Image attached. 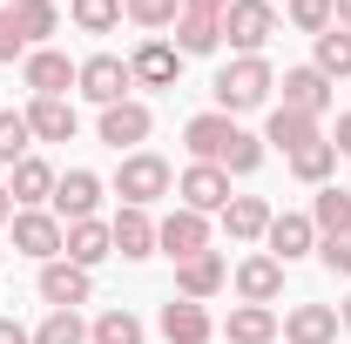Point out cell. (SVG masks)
I'll return each instance as SVG.
<instances>
[{
  "mask_svg": "<svg viewBox=\"0 0 351 344\" xmlns=\"http://www.w3.org/2000/svg\"><path fill=\"white\" fill-rule=\"evenodd\" d=\"M270 88H277L270 61H263V54H237L230 68H217L210 95H217V115H250V108L270 101Z\"/></svg>",
  "mask_w": 351,
  "mask_h": 344,
  "instance_id": "6da1fadb",
  "label": "cell"
},
{
  "mask_svg": "<svg viewBox=\"0 0 351 344\" xmlns=\"http://www.w3.org/2000/svg\"><path fill=\"white\" fill-rule=\"evenodd\" d=\"M115 196H122V210H149V203H162V196H169V162L149 156V149L122 156V169H115Z\"/></svg>",
  "mask_w": 351,
  "mask_h": 344,
  "instance_id": "7a4b0ae2",
  "label": "cell"
},
{
  "mask_svg": "<svg viewBox=\"0 0 351 344\" xmlns=\"http://www.w3.org/2000/svg\"><path fill=\"white\" fill-rule=\"evenodd\" d=\"M277 34V7L270 0H230L223 7V41L237 54H263V41Z\"/></svg>",
  "mask_w": 351,
  "mask_h": 344,
  "instance_id": "3957f363",
  "label": "cell"
},
{
  "mask_svg": "<svg viewBox=\"0 0 351 344\" xmlns=\"http://www.w3.org/2000/svg\"><path fill=\"white\" fill-rule=\"evenodd\" d=\"M75 88H82L88 101L115 108V101H129L135 75H129V61H122V54H88V61H82V75H75Z\"/></svg>",
  "mask_w": 351,
  "mask_h": 344,
  "instance_id": "277c9868",
  "label": "cell"
},
{
  "mask_svg": "<svg viewBox=\"0 0 351 344\" xmlns=\"http://www.w3.org/2000/svg\"><path fill=\"white\" fill-rule=\"evenodd\" d=\"M61 236H68V223H61V216H47V210H14V250H21V257L54 263V257H61Z\"/></svg>",
  "mask_w": 351,
  "mask_h": 344,
  "instance_id": "5b68a950",
  "label": "cell"
},
{
  "mask_svg": "<svg viewBox=\"0 0 351 344\" xmlns=\"http://www.w3.org/2000/svg\"><path fill=\"white\" fill-rule=\"evenodd\" d=\"M75 75H82V61H68L61 47H27V61H21V82L34 95H68Z\"/></svg>",
  "mask_w": 351,
  "mask_h": 344,
  "instance_id": "8992f818",
  "label": "cell"
},
{
  "mask_svg": "<svg viewBox=\"0 0 351 344\" xmlns=\"http://www.w3.org/2000/svg\"><path fill=\"white\" fill-rule=\"evenodd\" d=\"M176 196H182V210H196V216H223V203H230V175L217 169V162H189L182 169V182H176Z\"/></svg>",
  "mask_w": 351,
  "mask_h": 344,
  "instance_id": "52a82bcc",
  "label": "cell"
},
{
  "mask_svg": "<svg viewBox=\"0 0 351 344\" xmlns=\"http://www.w3.org/2000/svg\"><path fill=\"white\" fill-rule=\"evenodd\" d=\"M156 250H169L176 263L196 257V250H210V216H196V210H169L162 223H156Z\"/></svg>",
  "mask_w": 351,
  "mask_h": 344,
  "instance_id": "ba28073f",
  "label": "cell"
},
{
  "mask_svg": "<svg viewBox=\"0 0 351 344\" xmlns=\"http://www.w3.org/2000/svg\"><path fill=\"white\" fill-rule=\"evenodd\" d=\"M95 210H101V175L95 169H68L54 182V216L61 223H88Z\"/></svg>",
  "mask_w": 351,
  "mask_h": 344,
  "instance_id": "9c48e42d",
  "label": "cell"
},
{
  "mask_svg": "<svg viewBox=\"0 0 351 344\" xmlns=\"http://www.w3.org/2000/svg\"><path fill=\"white\" fill-rule=\"evenodd\" d=\"M162 338L169 344H210L217 338V317H210L196 297H169L162 304Z\"/></svg>",
  "mask_w": 351,
  "mask_h": 344,
  "instance_id": "30bf717a",
  "label": "cell"
},
{
  "mask_svg": "<svg viewBox=\"0 0 351 344\" xmlns=\"http://www.w3.org/2000/svg\"><path fill=\"white\" fill-rule=\"evenodd\" d=\"M263 243H270V257H277V263H298V257H311V250H317V223L284 210V216H270Z\"/></svg>",
  "mask_w": 351,
  "mask_h": 344,
  "instance_id": "8fae6325",
  "label": "cell"
},
{
  "mask_svg": "<svg viewBox=\"0 0 351 344\" xmlns=\"http://www.w3.org/2000/svg\"><path fill=\"white\" fill-rule=\"evenodd\" d=\"M223 284H230V270H223V257L217 250H196V257H182L176 263V297H217Z\"/></svg>",
  "mask_w": 351,
  "mask_h": 344,
  "instance_id": "7c38bea8",
  "label": "cell"
},
{
  "mask_svg": "<svg viewBox=\"0 0 351 344\" xmlns=\"http://www.w3.org/2000/svg\"><path fill=\"white\" fill-rule=\"evenodd\" d=\"M27 129L41 135V142H75L82 115H75L68 95H34V101H27Z\"/></svg>",
  "mask_w": 351,
  "mask_h": 344,
  "instance_id": "4fadbf2b",
  "label": "cell"
},
{
  "mask_svg": "<svg viewBox=\"0 0 351 344\" xmlns=\"http://www.w3.org/2000/svg\"><path fill=\"white\" fill-rule=\"evenodd\" d=\"M277 88H284L277 108H298V115H311V122L331 108V82H324L317 68H284V82H277Z\"/></svg>",
  "mask_w": 351,
  "mask_h": 344,
  "instance_id": "5bb4252c",
  "label": "cell"
},
{
  "mask_svg": "<svg viewBox=\"0 0 351 344\" xmlns=\"http://www.w3.org/2000/svg\"><path fill=\"white\" fill-rule=\"evenodd\" d=\"M149 129H156V115H149L142 101L101 108V142H108V149H129V156H135V142H149Z\"/></svg>",
  "mask_w": 351,
  "mask_h": 344,
  "instance_id": "9a60e30c",
  "label": "cell"
},
{
  "mask_svg": "<svg viewBox=\"0 0 351 344\" xmlns=\"http://www.w3.org/2000/svg\"><path fill=\"white\" fill-rule=\"evenodd\" d=\"M88 270L82 263H68V257H54V263H41V297L54 304V310H75V304H88Z\"/></svg>",
  "mask_w": 351,
  "mask_h": 344,
  "instance_id": "2e32d148",
  "label": "cell"
},
{
  "mask_svg": "<svg viewBox=\"0 0 351 344\" xmlns=\"http://www.w3.org/2000/svg\"><path fill=\"white\" fill-rule=\"evenodd\" d=\"M129 75L142 88H176V75H182V54H176V41H142L129 54Z\"/></svg>",
  "mask_w": 351,
  "mask_h": 344,
  "instance_id": "e0dca14e",
  "label": "cell"
},
{
  "mask_svg": "<svg viewBox=\"0 0 351 344\" xmlns=\"http://www.w3.org/2000/svg\"><path fill=\"white\" fill-rule=\"evenodd\" d=\"M54 182H61V175L47 169L41 156H21V162H14V182H7V196H14V210H41V203H54Z\"/></svg>",
  "mask_w": 351,
  "mask_h": 344,
  "instance_id": "ac0fdd59",
  "label": "cell"
},
{
  "mask_svg": "<svg viewBox=\"0 0 351 344\" xmlns=\"http://www.w3.org/2000/svg\"><path fill=\"white\" fill-rule=\"evenodd\" d=\"M61 257L95 270L101 257H115V236H108V223L101 216H88V223H68V236H61Z\"/></svg>",
  "mask_w": 351,
  "mask_h": 344,
  "instance_id": "d6986e66",
  "label": "cell"
},
{
  "mask_svg": "<svg viewBox=\"0 0 351 344\" xmlns=\"http://www.w3.org/2000/svg\"><path fill=\"white\" fill-rule=\"evenodd\" d=\"M284 344H331L338 338V310L331 304H298V310H284Z\"/></svg>",
  "mask_w": 351,
  "mask_h": 344,
  "instance_id": "ffe728a7",
  "label": "cell"
},
{
  "mask_svg": "<svg viewBox=\"0 0 351 344\" xmlns=\"http://www.w3.org/2000/svg\"><path fill=\"white\" fill-rule=\"evenodd\" d=\"M230 142H237V122H230V115H196V122L182 129V149H189L196 162H223Z\"/></svg>",
  "mask_w": 351,
  "mask_h": 344,
  "instance_id": "44dd1931",
  "label": "cell"
},
{
  "mask_svg": "<svg viewBox=\"0 0 351 344\" xmlns=\"http://www.w3.org/2000/svg\"><path fill=\"white\" fill-rule=\"evenodd\" d=\"M277 291H284V263L277 257H243L237 263V297L243 304H277Z\"/></svg>",
  "mask_w": 351,
  "mask_h": 344,
  "instance_id": "7402d4cb",
  "label": "cell"
},
{
  "mask_svg": "<svg viewBox=\"0 0 351 344\" xmlns=\"http://www.w3.org/2000/svg\"><path fill=\"white\" fill-rule=\"evenodd\" d=\"M108 236H115V257H129V263L156 257V223H149V210H122L108 223Z\"/></svg>",
  "mask_w": 351,
  "mask_h": 344,
  "instance_id": "603a6c76",
  "label": "cell"
},
{
  "mask_svg": "<svg viewBox=\"0 0 351 344\" xmlns=\"http://www.w3.org/2000/svg\"><path fill=\"white\" fill-rule=\"evenodd\" d=\"M223 230H230V243H257L270 230V203L263 196H230L223 203Z\"/></svg>",
  "mask_w": 351,
  "mask_h": 344,
  "instance_id": "cb8c5ba5",
  "label": "cell"
},
{
  "mask_svg": "<svg viewBox=\"0 0 351 344\" xmlns=\"http://www.w3.org/2000/svg\"><path fill=\"white\" fill-rule=\"evenodd\" d=\"M263 142H277V149H291V156H298L304 142H324V135H317V122H311V115H298V108H270Z\"/></svg>",
  "mask_w": 351,
  "mask_h": 344,
  "instance_id": "d4e9b609",
  "label": "cell"
},
{
  "mask_svg": "<svg viewBox=\"0 0 351 344\" xmlns=\"http://www.w3.org/2000/svg\"><path fill=\"white\" fill-rule=\"evenodd\" d=\"M223 331H230V344H270L277 338V310L270 304H237Z\"/></svg>",
  "mask_w": 351,
  "mask_h": 344,
  "instance_id": "484cf974",
  "label": "cell"
},
{
  "mask_svg": "<svg viewBox=\"0 0 351 344\" xmlns=\"http://www.w3.org/2000/svg\"><path fill=\"white\" fill-rule=\"evenodd\" d=\"M223 47V21L210 14H176V54H217Z\"/></svg>",
  "mask_w": 351,
  "mask_h": 344,
  "instance_id": "4316f807",
  "label": "cell"
},
{
  "mask_svg": "<svg viewBox=\"0 0 351 344\" xmlns=\"http://www.w3.org/2000/svg\"><path fill=\"white\" fill-rule=\"evenodd\" d=\"M311 223H317V236H345V230H351V189L324 182L317 203H311Z\"/></svg>",
  "mask_w": 351,
  "mask_h": 344,
  "instance_id": "83f0119b",
  "label": "cell"
},
{
  "mask_svg": "<svg viewBox=\"0 0 351 344\" xmlns=\"http://www.w3.org/2000/svg\"><path fill=\"white\" fill-rule=\"evenodd\" d=\"M331 169H338V149H331V142H304V149L291 156V175H298V182H311V189H324V182H331Z\"/></svg>",
  "mask_w": 351,
  "mask_h": 344,
  "instance_id": "f1b7e54d",
  "label": "cell"
},
{
  "mask_svg": "<svg viewBox=\"0 0 351 344\" xmlns=\"http://www.w3.org/2000/svg\"><path fill=\"white\" fill-rule=\"evenodd\" d=\"M324 82H338V75H351V27H324L317 34V61H311Z\"/></svg>",
  "mask_w": 351,
  "mask_h": 344,
  "instance_id": "f546056e",
  "label": "cell"
},
{
  "mask_svg": "<svg viewBox=\"0 0 351 344\" xmlns=\"http://www.w3.org/2000/svg\"><path fill=\"white\" fill-rule=\"evenodd\" d=\"M14 27H21V41H47L61 27V7L54 0H14Z\"/></svg>",
  "mask_w": 351,
  "mask_h": 344,
  "instance_id": "4dcf8cb0",
  "label": "cell"
},
{
  "mask_svg": "<svg viewBox=\"0 0 351 344\" xmlns=\"http://www.w3.org/2000/svg\"><path fill=\"white\" fill-rule=\"evenodd\" d=\"M88 344H142V317L135 310H101L88 324Z\"/></svg>",
  "mask_w": 351,
  "mask_h": 344,
  "instance_id": "1f68e13d",
  "label": "cell"
},
{
  "mask_svg": "<svg viewBox=\"0 0 351 344\" xmlns=\"http://www.w3.org/2000/svg\"><path fill=\"white\" fill-rule=\"evenodd\" d=\"M68 14H75L82 34H108V27L122 21V0H68Z\"/></svg>",
  "mask_w": 351,
  "mask_h": 344,
  "instance_id": "d6a6232c",
  "label": "cell"
},
{
  "mask_svg": "<svg viewBox=\"0 0 351 344\" xmlns=\"http://www.w3.org/2000/svg\"><path fill=\"white\" fill-rule=\"evenodd\" d=\"M263 162V135H250V129H237V142H230V149H223V162L217 169L223 175H250Z\"/></svg>",
  "mask_w": 351,
  "mask_h": 344,
  "instance_id": "836d02e7",
  "label": "cell"
},
{
  "mask_svg": "<svg viewBox=\"0 0 351 344\" xmlns=\"http://www.w3.org/2000/svg\"><path fill=\"white\" fill-rule=\"evenodd\" d=\"M34 344H88V324L75 317V310H47L41 331H34Z\"/></svg>",
  "mask_w": 351,
  "mask_h": 344,
  "instance_id": "e575fe53",
  "label": "cell"
},
{
  "mask_svg": "<svg viewBox=\"0 0 351 344\" xmlns=\"http://www.w3.org/2000/svg\"><path fill=\"white\" fill-rule=\"evenodd\" d=\"M27 115H14V108H0V162H7V169H14V162H21V156H27Z\"/></svg>",
  "mask_w": 351,
  "mask_h": 344,
  "instance_id": "d590c367",
  "label": "cell"
},
{
  "mask_svg": "<svg viewBox=\"0 0 351 344\" xmlns=\"http://www.w3.org/2000/svg\"><path fill=\"white\" fill-rule=\"evenodd\" d=\"M122 14H129L135 27H176L182 0H122Z\"/></svg>",
  "mask_w": 351,
  "mask_h": 344,
  "instance_id": "8d00e7d4",
  "label": "cell"
},
{
  "mask_svg": "<svg viewBox=\"0 0 351 344\" xmlns=\"http://www.w3.org/2000/svg\"><path fill=\"white\" fill-rule=\"evenodd\" d=\"M338 14H331V0H291V27H304V34H324Z\"/></svg>",
  "mask_w": 351,
  "mask_h": 344,
  "instance_id": "74e56055",
  "label": "cell"
},
{
  "mask_svg": "<svg viewBox=\"0 0 351 344\" xmlns=\"http://www.w3.org/2000/svg\"><path fill=\"white\" fill-rule=\"evenodd\" d=\"M317 263H324L331 277H351V230L345 236H317Z\"/></svg>",
  "mask_w": 351,
  "mask_h": 344,
  "instance_id": "f35d334b",
  "label": "cell"
},
{
  "mask_svg": "<svg viewBox=\"0 0 351 344\" xmlns=\"http://www.w3.org/2000/svg\"><path fill=\"white\" fill-rule=\"evenodd\" d=\"M0 61H27V41L14 27V7H0Z\"/></svg>",
  "mask_w": 351,
  "mask_h": 344,
  "instance_id": "ab89813d",
  "label": "cell"
},
{
  "mask_svg": "<svg viewBox=\"0 0 351 344\" xmlns=\"http://www.w3.org/2000/svg\"><path fill=\"white\" fill-rule=\"evenodd\" d=\"M223 7L230 0H182V14H210V21H223Z\"/></svg>",
  "mask_w": 351,
  "mask_h": 344,
  "instance_id": "60d3db41",
  "label": "cell"
},
{
  "mask_svg": "<svg viewBox=\"0 0 351 344\" xmlns=\"http://www.w3.org/2000/svg\"><path fill=\"white\" fill-rule=\"evenodd\" d=\"M0 344H34V331H21L14 317H0Z\"/></svg>",
  "mask_w": 351,
  "mask_h": 344,
  "instance_id": "b9f144b4",
  "label": "cell"
},
{
  "mask_svg": "<svg viewBox=\"0 0 351 344\" xmlns=\"http://www.w3.org/2000/svg\"><path fill=\"white\" fill-rule=\"evenodd\" d=\"M331 149H338V156H351V108L338 115V135H331Z\"/></svg>",
  "mask_w": 351,
  "mask_h": 344,
  "instance_id": "7bdbcfd3",
  "label": "cell"
},
{
  "mask_svg": "<svg viewBox=\"0 0 351 344\" xmlns=\"http://www.w3.org/2000/svg\"><path fill=\"white\" fill-rule=\"evenodd\" d=\"M331 14H338L331 27H351V0H331Z\"/></svg>",
  "mask_w": 351,
  "mask_h": 344,
  "instance_id": "ee69618b",
  "label": "cell"
},
{
  "mask_svg": "<svg viewBox=\"0 0 351 344\" xmlns=\"http://www.w3.org/2000/svg\"><path fill=\"white\" fill-rule=\"evenodd\" d=\"M0 223H14V196H7V182H0Z\"/></svg>",
  "mask_w": 351,
  "mask_h": 344,
  "instance_id": "f6af8a7d",
  "label": "cell"
},
{
  "mask_svg": "<svg viewBox=\"0 0 351 344\" xmlns=\"http://www.w3.org/2000/svg\"><path fill=\"white\" fill-rule=\"evenodd\" d=\"M338 324H345V331H351V297H345V304H338Z\"/></svg>",
  "mask_w": 351,
  "mask_h": 344,
  "instance_id": "bcb514c9",
  "label": "cell"
},
{
  "mask_svg": "<svg viewBox=\"0 0 351 344\" xmlns=\"http://www.w3.org/2000/svg\"><path fill=\"white\" fill-rule=\"evenodd\" d=\"M7 7H14V0H7Z\"/></svg>",
  "mask_w": 351,
  "mask_h": 344,
  "instance_id": "7dc6e473",
  "label": "cell"
}]
</instances>
